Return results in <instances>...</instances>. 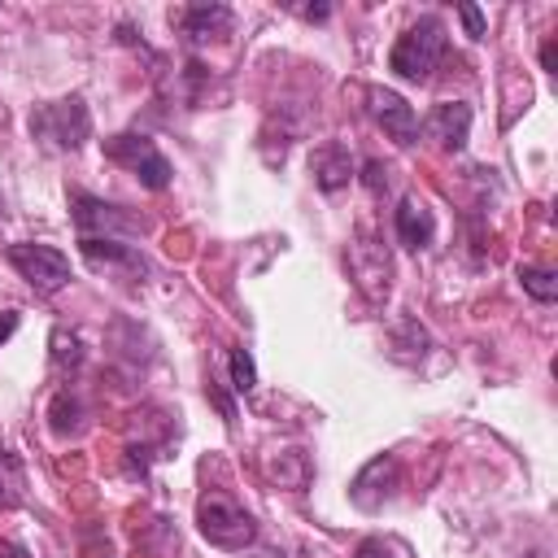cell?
<instances>
[{"mask_svg":"<svg viewBox=\"0 0 558 558\" xmlns=\"http://www.w3.org/2000/svg\"><path fill=\"white\" fill-rule=\"evenodd\" d=\"M31 135L57 153H74L83 148V140L92 135V113L83 105V96H61L48 105H35L31 113Z\"/></svg>","mask_w":558,"mask_h":558,"instance_id":"obj_1","label":"cell"},{"mask_svg":"<svg viewBox=\"0 0 558 558\" xmlns=\"http://www.w3.org/2000/svg\"><path fill=\"white\" fill-rule=\"evenodd\" d=\"M440 52H445V22H440V17H418V22L405 26L401 39L392 44L388 65H392L401 78H410V83H427L432 70H436V61H440Z\"/></svg>","mask_w":558,"mask_h":558,"instance_id":"obj_2","label":"cell"},{"mask_svg":"<svg viewBox=\"0 0 558 558\" xmlns=\"http://www.w3.org/2000/svg\"><path fill=\"white\" fill-rule=\"evenodd\" d=\"M196 527L218 549H244L257 536L253 514L240 501H231L227 493H201V501H196Z\"/></svg>","mask_w":558,"mask_h":558,"instance_id":"obj_3","label":"cell"},{"mask_svg":"<svg viewBox=\"0 0 558 558\" xmlns=\"http://www.w3.org/2000/svg\"><path fill=\"white\" fill-rule=\"evenodd\" d=\"M105 157L118 161V166H126V170H135L140 183L153 187V192H161V187L170 183V161L157 153V144H153L148 135H135V131L109 135V140H105Z\"/></svg>","mask_w":558,"mask_h":558,"instance_id":"obj_4","label":"cell"},{"mask_svg":"<svg viewBox=\"0 0 558 558\" xmlns=\"http://www.w3.org/2000/svg\"><path fill=\"white\" fill-rule=\"evenodd\" d=\"M9 262H13V270H17L39 296L61 292V288L70 283V262H65V253L52 248V244H9Z\"/></svg>","mask_w":558,"mask_h":558,"instance_id":"obj_5","label":"cell"},{"mask_svg":"<svg viewBox=\"0 0 558 558\" xmlns=\"http://www.w3.org/2000/svg\"><path fill=\"white\" fill-rule=\"evenodd\" d=\"M78 248H83V257H87V266H92V270H105V275H113V279L135 283V279H144V275H148L144 253H140V248H131V244H122V240L83 235V240H78Z\"/></svg>","mask_w":558,"mask_h":558,"instance_id":"obj_6","label":"cell"},{"mask_svg":"<svg viewBox=\"0 0 558 558\" xmlns=\"http://www.w3.org/2000/svg\"><path fill=\"white\" fill-rule=\"evenodd\" d=\"M392 488H397V458H392V453H379V458H371V462L353 475L349 497H353L357 510H379V506L392 497Z\"/></svg>","mask_w":558,"mask_h":558,"instance_id":"obj_7","label":"cell"},{"mask_svg":"<svg viewBox=\"0 0 558 558\" xmlns=\"http://www.w3.org/2000/svg\"><path fill=\"white\" fill-rule=\"evenodd\" d=\"M74 227H78V240L96 235V231H105V240H113L118 231H144V218H131L118 205H105L92 196H74Z\"/></svg>","mask_w":558,"mask_h":558,"instance_id":"obj_8","label":"cell"},{"mask_svg":"<svg viewBox=\"0 0 558 558\" xmlns=\"http://www.w3.org/2000/svg\"><path fill=\"white\" fill-rule=\"evenodd\" d=\"M366 100H371V118H375L397 144H414V140H418V118H414V109H410L397 92H388V87H371Z\"/></svg>","mask_w":558,"mask_h":558,"instance_id":"obj_9","label":"cell"},{"mask_svg":"<svg viewBox=\"0 0 558 558\" xmlns=\"http://www.w3.org/2000/svg\"><path fill=\"white\" fill-rule=\"evenodd\" d=\"M174 22L192 44H209L231 31V9L227 4H187L174 13Z\"/></svg>","mask_w":558,"mask_h":558,"instance_id":"obj_10","label":"cell"},{"mask_svg":"<svg viewBox=\"0 0 558 558\" xmlns=\"http://www.w3.org/2000/svg\"><path fill=\"white\" fill-rule=\"evenodd\" d=\"M427 135L440 140L445 148H462L466 135H471V105H462V100H440V105L427 113Z\"/></svg>","mask_w":558,"mask_h":558,"instance_id":"obj_11","label":"cell"},{"mask_svg":"<svg viewBox=\"0 0 558 558\" xmlns=\"http://www.w3.org/2000/svg\"><path fill=\"white\" fill-rule=\"evenodd\" d=\"M432 235H436V218H432L427 201L401 196V205H397V240H401L405 248H427Z\"/></svg>","mask_w":558,"mask_h":558,"instance_id":"obj_12","label":"cell"},{"mask_svg":"<svg viewBox=\"0 0 558 558\" xmlns=\"http://www.w3.org/2000/svg\"><path fill=\"white\" fill-rule=\"evenodd\" d=\"M349 179H353V157H349V148L327 144V148L314 153V183H318L323 192H340Z\"/></svg>","mask_w":558,"mask_h":558,"instance_id":"obj_13","label":"cell"},{"mask_svg":"<svg viewBox=\"0 0 558 558\" xmlns=\"http://www.w3.org/2000/svg\"><path fill=\"white\" fill-rule=\"evenodd\" d=\"M78 362H83V340H78V331L52 327V366H57V371H74Z\"/></svg>","mask_w":558,"mask_h":558,"instance_id":"obj_14","label":"cell"},{"mask_svg":"<svg viewBox=\"0 0 558 558\" xmlns=\"http://www.w3.org/2000/svg\"><path fill=\"white\" fill-rule=\"evenodd\" d=\"M519 279H523V292H527L532 301H541V305H549V301L558 296V275L545 270V266H523Z\"/></svg>","mask_w":558,"mask_h":558,"instance_id":"obj_15","label":"cell"},{"mask_svg":"<svg viewBox=\"0 0 558 558\" xmlns=\"http://www.w3.org/2000/svg\"><path fill=\"white\" fill-rule=\"evenodd\" d=\"M17 497H22V471H17V462L0 449V506L9 510V506H17Z\"/></svg>","mask_w":558,"mask_h":558,"instance_id":"obj_16","label":"cell"},{"mask_svg":"<svg viewBox=\"0 0 558 558\" xmlns=\"http://www.w3.org/2000/svg\"><path fill=\"white\" fill-rule=\"evenodd\" d=\"M253 384H257L253 357H248L244 349H231V388H235V392H253Z\"/></svg>","mask_w":558,"mask_h":558,"instance_id":"obj_17","label":"cell"},{"mask_svg":"<svg viewBox=\"0 0 558 558\" xmlns=\"http://www.w3.org/2000/svg\"><path fill=\"white\" fill-rule=\"evenodd\" d=\"M458 13H462V22H466V35L480 39V35H484V13H480L475 4H458Z\"/></svg>","mask_w":558,"mask_h":558,"instance_id":"obj_18","label":"cell"},{"mask_svg":"<svg viewBox=\"0 0 558 558\" xmlns=\"http://www.w3.org/2000/svg\"><path fill=\"white\" fill-rule=\"evenodd\" d=\"M357 558H392V549H388L379 536H366V541L357 545Z\"/></svg>","mask_w":558,"mask_h":558,"instance_id":"obj_19","label":"cell"},{"mask_svg":"<svg viewBox=\"0 0 558 558\" xmlns=\"http://www.w3.org/2000/svg\"><path fill=\"white\" fill-rule=\"evenodd\" d=\"M13 331H17V314H0V344H4Z\"/></svg>","mask_w":558,"mask_h":558,"instance_id":"obj_20","label":"cell"},{"mask_svg":"<svg viewBox=\"0 0 558 558\" xmlns=\"http://www.w3.org/2000/svg\"><path fill=\"white\" fill-rule=\"evenodd\" d=\"M541 65H545V70H549V74H554V39H549V44H545V48H541Z\"/></svg>","mask_w":558,"mask_h":558,"instance_id":"obj_21","label":"cell"},{"mask_svg":"<svg viewBox=\"0 0 558 558\" xmlns=\"http://www.w3.org/2000/svg\"><path fill=\"white\" fill-rule=\"evenodd\" d=\"M305 17H327V4H310V9H301Z\"/></svg>","mask_w":558,"mask_h":558,"instance_id":"obj_22","label":"cell"},{"mask_svg":"<svg viewBox=\"0 0 558 558\" xmlns=\"http://www.w3.org/2000/svg\"><path fill=\"white\" fill-rule=\"evenodd\" d=\"M0 558H26L17 545H0Z\"/></svg>","mask_w":558,"mask_h":558,"instance_id":"obj_23","label":"cell"},{"mask_svg":"<svg viewBox=\"0 0 558 558\" xmlns=\"http://www.w3.org/2000/svg\"><path fill=\"white\" fill-rule=\"evenodd\" d=\"M248 558H283V554H275V549H262V554H248Z\"/></svg>","mask_w":558,"mask_h":558,"instance_id":"obj_24","label":"cell"}]
</instances>
